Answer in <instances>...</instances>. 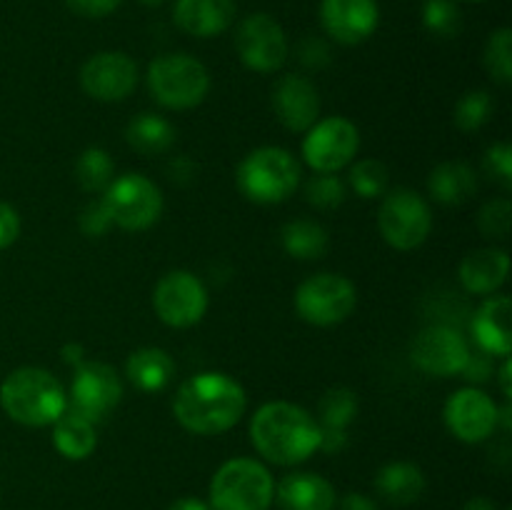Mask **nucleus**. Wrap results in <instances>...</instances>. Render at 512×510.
<instances>
[{
	"mask_svg": "<svg viewBox=\"0 0 512 510\" xmlns=\"http://www.w3.org/2000/svg\"><path fill=\"white\" fill-rule=\"evenodd\" d=\"M250 443L275 465L305 463L320 448V423L300 405L273 400L255 410Z\"/></svg>",
	"mask_w": 512,
	"mask_h": 510,
	"instance_id": "2",
	"label": "nucleus"
},
{
	"mask_svg": "<svg viewBox=\"0 0 512 510\" xmlns=\"http://www.w3.org/2000/svg\"><path fill=\"white\" fill-rule=\"evenodd\" d=\"M110 225H113V220H110V213L108 208H105L103 198L90 200L83 208V213H80V230H83L85 235H90V238L105 235L110 230Z\"/></svg>",
	"mask_w": 512,
	"mask_h": 510,
	"instance_id": "38",
	"label": "nucleus"
},
{
	"mask_svg": "<svg viewBox=\"0 0 512 510\" xmlns=\"http://www.w3.org/2000/svg\"><path fill=\"white\" fill-rule=\"evenodd\" d=\"M53 445L63 458L85 460L88 455H93L95 445H98L95 423H90L75 410L65 408V413L53 423Z\"/></svg>",
	"mask_w": 512,
	"mask_h": 510,
	"instance_id": "26",
	"label": "nucleus"
},
{
	"mask_svg": "<svg viewBox=\"0 0 512 510\" xmlns=\"http://www.w3.org/2000/svg\"><path fill=\"white\" fill-rule=\"evenodd\" d=\"M493 373V363H490V355L488 353H470L468 358V365L463 368L465 378L470 380V383H485L488 380V375Z\"/></svg>",
	"mask_w": 512,
	"mask_h": 510,
	"instance_id": "42",
	"label": "nucleus"
},
{
	"mask_svg": "<svg viewBox=\"0 0 512 510\" xmlns=\"http://www.w3.org/2000/svg\"><path fill=\"white\" fill-rule=\"evenodd\" d=\"M120 3L123 0H65V5L83 18H105L113 10H118Z\"/></svg>",
	"mask_w": 512,
	"mask_h": 510,
	"instance_id": "41",
	"label": "nucleus"
},
{
	"mask_svg": "<svg viewBox=\"0 0 512 510\" xmlns=\"http://www.w3.org/2000/svg\"><path fill=\"white\" fill-rule=\"evenodd\" d=\"M168 510H210V505L200 498H178Z\"/></svg>",
	"mask_w": 512,
	"mask_h": 510,
	"instance_id": "46",
	"label": "nucleus"
},
{
	"mask_svg": "<svg viewBox=\"0 0 512 510\" xmlns=\"http://www.w3.org/2000/svg\"><path fill=\"white\" fill-rule=\"evenodd\" d=\"M425 28L440 38H455L463 28V15L453 0H428L423 8Z\"/></svg>",
	"mask_w": 512,
	"mask_h": 510,
	"instance_id": "35",
	"label": "nucleus"
},
{
	"mask_svg": "<svg viewBox=\"0 0 512 510\" xmlns=\"http://www.w3.org/2000/svg\"><path fill=\"white\" fill-rule=\"evenodd\" d=\"M345 183L335 173H315L313 178L305 183V200L318 210H335L343 205Z\"/></svg>",
	"mask_w": 512,
	"mask_h": 510,
	"instance_id": "34",
	"label": "nucleus"
},
{
	"mask_svg": "<svg viewBox=\"0 0 512 510\" xmlns=\"http://www.w3.org/2000/svg\"><path fill=\"white\" fill-rule=\"evenodd\" d=\"M300 175L303 170L290 150L265 145V148L253 150L240 163L235 180H238L240 193L253 203L278 205L298 190Z\"/></svg>",
	"mask_w": 512,
	"mask_h": 510,
	"instance_id": "4",
	"label": "nucleus"
},
{
	"mask_svg": "<svg viewBox=\"0 0 512 510\" xmlns=\"http://www.w3.org/2000/svg\"><path fill=\"white\" fill-rule=\"evenodd\" d=\"M512 223V203L508 198H495L483 205L478 213V228L485 238L505 240L510 233Z\"/></svg>",
	"mask_w": 512,
	"mask_h": 510,
	"instance_id": "36",
	"label": "nucleus"
},
{
	"mask_svg": "<svg viewBox=\"0 0 512 510\" xmlns=\"http://www.w3.org/2000/svg\"><path fill=\"white\" fill-rule=\"evenodd\" d=\"M248 408L243 385L228 373L205 370L178 388L173 398V415L188 433L220 435L238 425Z\"/></svg>",
	"mask_w": 512,
	"mask_h": 510,
	"instance_id": "1",
	"label": "nucleus"
},
{
	"mask_svg": "<svg viewBox=\"0 0 512 510\" xmlns=\"http://www.w3.org/2000/svg\"><path fill=\"white\" fill-rule=\"evenodd\" d=\"M115 163L103 148H88L75 163V178H78L80 188L85 193H105L110 183H113Z\"/></svg>",
	"mask_w": 512,
	"mask_h": 510,
	"instance_id": "29",
	"label": "nucleus"
},
{
	"mask_svg": "<svg viewBox=\"0 0 512 510\" xmlns=\"http://www.w3.org/2000/svg\"><path fill=\"white\" fill-rule=\"evenodd\" d=\"M340 510H380L378 503L373 498L363 493H348L340 503Z\"/></svg>",
	"mask_w": 512,
	"mask_h": 510,
	"instance_id": "44",
	"label": "nucleus"
},
{
	"mask_svg": "<svg viewBox=\"0 0 512 510\" xmlns=\"http://www.w3.org/2000/svg\"><path fill=\"white\" fill-rule=\"evenodd\" d=\"M360 148V133L353 120L343 115L315 120L305 130L303 160L315 173H338L348 168Z\"/></svg>",
	"mask_w": 512,
	"mask_h": 510,
	"instance_id": "10",
	"label": "nucleus"
},
{
	"mask_svg": "<svg viewBox=\"0 0 512 510\" xmlns=\"http://www.w3.org/2000/svg\"><path fill=\"white\" fill-rule=\"evenodd\" d=\"M298 58L305 68H325L330 63V50L323 40L305 38L298 48Z\"/></svg>",
	"mask_w": 512,
	"mask_h": 510,
	"instance_id": "39",
	"label": "nucleus"
},
{
	"mask_svg": "<svg viewBox=\"0 0 512 510\" xmlns=\"http://www.w3.org/2000/svg\"><path fill=\"white\" fill-rule=\"evenodd\" d=\"M83 355H85L83 345H80V343H68L63 348V363L65 365H73V368H78V365L83 363Z\"/></svg>",
	"mask_w": 512,
	"mask_h": 510,
	"instance_id": "45",
	"label": "nucleus"
},
{
	"mask_svg": "<svg viewBox=\"0 0 512 510\" xmlns=\"http://www.w3.org/2000/svg\"><path fill=\"white\" fill-rule=\"evenodd\" d=\"M375 490L385 503L405 508L425 493V475L415 463L395 460V463L383 465L380 473L375 475Z\"/></svg>",
	"mask_w": 512,
	"mask_h": 510,
	"instance_id": "23",
	"label": "nucleus"
},
{
	"mask_svg": "<svg viewBox=\"0 0 512 510\" xmlns=\"http://www.w3.org/2000/svg\"><path fill=\"white\" fill-rule=\"evenodd\" d=\"M478 190V175L468 163H440L428 178V193L440 205H465Z\"/></svg>",
	"mask_w": 512,
	"mask_h": 510,
	"instance_id": "24",
	"label": "nucleus"
},
{
	"mask_svg": "<svg viewBox=\"0 0 512 510\" xmlns=\"http://www.w3.org/2000/svg\"><path fill=\"white\" fill-rule=\"evenodd\" d=\"M270 105L280 125L293 133H305L315 120H320V95L313 80L305 75H283L270 90Z\"/></svg>",
	"mask_w": 512,
	"mask_h": 510,
	"instance_id": "17",
	"label": "nucleus"
},
{
	"mask_svg": "<svg viewBox=\"0 0 512 510\" xmlns=\"http://www.w3.org/2000/svg\"><path fill=\"white\" fill-rule=\"evenodd\" d=\"M490 113H493V98H490L488 90H470L455 105V128L463 130V133H475L488 123Z\"/></svg>",
	"mask_w": 512,
	"mask_h": 510,
	"instance_id": "32",
	"label": "nucleus"
},
{
	"mask_svg": "<svg viewBox=\"0 0 512 510\" xmlns=\"http://www.w3.org/2000/svg\"><path fill=\"white\" fill-rule=\"evenodd\" d=\"M463 510H498V505H495L490 498H473L465 503Z\"/></svg>",
	"mask_w": 512,
	"mask_h": 510,
	"instance_id": "48",
	"label": "nucleus"
},
{
	"mask_svg": "<svg viewBox=\"0 0 512 510\" xmlns=\"http://www.w3.org/2000/svg\"><path fill=\"white\" fill-rule=\"evenodd\" d=\"M138 85V65L120 50H105L85 60L80 68V88L100 103H120Z\"/></svg>",
	"mask_w": 512,
	"mask_h": 510,
	"instance_id": "15",
	"label": "nucleus"
},
{
	"mask_svg": "<svg viewBox=\"0 0 512 510\" xmlns=\"http://www.w3.org/2000/svg\"><path fill=\"white\" fill-rule=\"evenodd\" d=\"M275 483L260 460L233 458L210 480V510H270Z\"/></svg>",
	"mask_w": 512,
	"mask_h": 510,
	"instance_id": "5",
	"label": "nucleus"
},
{
	"mask_svg": "<svg viewBox=\"0 0 512 510\" xmlns=\"http://www.w3.org/2000/svg\"><path fill=\"white\" fill-rule=\"evenodd\" d=\"M108 208L113 225L123 230H148L163 215V193L158 185L143 173H125L113 178V183L100 195Z\"/></svg>",
	"mask_w": 512,
	"mask_h": 510,
	"instance_id": "7",
	"label": "nucleus"
},
{
	"mask_svg": "<svg viewBox=\"0 0 512 510\" xmlns=\"http://www.w3.org/2000/svg\"><path fill=\"white\" fill-rule=\"evenodd\" d=\"M473 3H483V0H473Z\"/></svg>",
	"mask_w": 512,
	"mask_h": 510,
	"instance_id": "50",
	"label": "nucleus"
},
{
	"mask_svg": "<svg viewBox=\"0 0 512 510\" xmlns=\"http://www.w3.org/2000/svg\"><path fill=\"white\" fill-rule=\"evenodd\" d=\"M485 68L500 85L512 83V30L498 28L485 45Z\"/></svg>",
	"mask_w": 512,
	"mask_h": 510,
	"instance_id": "33",
	"label": "nucleus"
},
{
	"mask_svg": "<svg viewBox=\"0 0 512 510\" xmlns=\"http://www.w3.org/2000/svg\"><path fill=\"white\" fill-rule=\"evenodd\" d=\"M120 400H123V380L113 365L100 363V360H83L75 368L68 393L70 410L88 418L90 423H98L118 408Z\"/></svg>",
	"mask_w": 512,
	"mask_h": 510,
	"instance_id": "11",
	"label": "nucleus"
},
{
	"mask_svg": "<svg viewBox=\"0 0 512 510\" xmlns=\"http://www.w3.org/2000/svg\"><path fill=\"white\" fill-rule=\"evenodd\" d=\"M175 25L193 38H215L235 20V0H175Z\"/></svg>",
	"mask_w": 512,
	"mask_h": 510,
	"instance_id": "20",
	"label": "nucleus"
},
{
	"mask_svg": "<svg viewBox=\"0 0 512 510\" xmlns=\"http://www.w3.org/2000/svg\"><path fill=\"white\" fill-rule=\"evenodd\" d=\"M510 318H512L510 295H493V298H488L478 310H475L470 330H473L475 343H478L480 350L488 353L490 358H510V350H512Z\"/></svg>",
	"mask_w": 512,
	"mask_h": 510,
	"instance_id": "19",
	"label": "nucleus"
},
{
	"mask_svg": "<svg viewBox=\"0 0 512 510\" xmlns=\"http://www.w3.org/2000/svg\"><path fill=\"white\" fill-rule=\"evenodd\" d=\"M512 365H510V358H503V365H500V390H503L505 398L510 400L512 395V385H510V378H512Z\"/></svg>",
	"mask_w": 512,
	"mask_h": 510,
	"instance_id": "47",
	"label": "nucleus"
},
{
	"mask_svg": "<svg viewBox=\"0 0 512 510\" xmlns=\"http://www.w3.org/2000/svg\"><path fill=\"white\" fill-rule=\"evenodd\" d=\"M20 235V215L10 203L0 200V250L10 248Z\"/></svg>",
	"mask_w": 512,
	"mask_h": 510,
	"instance_id": "40",
	"label": "nucleus"
},
{
	"mask_svg": "<svg viewBox=\"0 0 512 510\" xmlns=\"http://www.w3.org/2000/svg\"><path fill=\"white\" fill-rule=\"evenodd\" d=\"M145 3H160V0H145Z\"/></svg>",
	"mask_w": 512,
	"mask_h": 510,
	"instance_id": "49",
	"label": "nucleus"
},
{
	"mask_svg": "<svg viewBox=\"0 0 512 510\" xmlns=\"http://www.w3.org/2000/svg\"><path fill=\"white\" fill-rule=\"evenodd\" d=\"M358 290L353 280L340 273H318L300 283L295 293V310L300 318L318 328H330L353 315Z\"/></svg>",
	"mask_w": 512,
	"mask_h": 510,
	"instance_id": "9",
	"label": "nucleus"
},
{
	"mask_svg": "<svg viewBox=\"0 0 512 510\" xmlns=\"http://www.w3.org/2000/svg\"><path fill=\"white\" fill-rule=\"evenodd\" d=\"M235 50L245 68L265 75L283 68L290 45L283 25L273 15L253 13L235 30Z\"/></svg>",
	"mask_w": 512,
	"mask_h": 510,
	"instance_id": "12",
	"label": "nucleus"
},
{
	"mask_svg": "<svg viewBox=\"0 0 512 510\" xmlns=\"http://www.w3.org/2000/svg\"><path fill=\"white\" fill-rule=\"evenodd\" d=\"M0 405L15 423L43 428V425H53L65 413L68 393L53 373L25 365L5 375L0 385Z\"/></svg>",
	"mask_w": 512,
	"mask_h": 510,
	"instance_id": "3",
	"label": "nucleus"
},
{
	"mask_svg": "<svg viewBox=\"0 0 512 510\" xmlns=\"http://www.w3.org/2000/svg\"><path fill=\"white\" fill-rule=\"evenodd\" d=\"M510 258L500 248L473 250L460 263V283L473 295H493L508 280Z\"/></svg>",
	"mask_w": 512,
	"mask_h": 510,
	"instance_id": "21",
	"label": "nucleus"
},
{
	"mask_svg": "<svg viewBox=\"0 0 512 510\" xmlns=\"http://www.w3.org/2000/svg\"><path fill=\"white\" fill-rule=\"evenodd\" d=\"M125 375L143 393H158L175 375V363L163 348H138L125 360Z\"/></svg>",
	"mask_w": 512,
	"mask_h": 510,
	"instance_id": "25",
	"label": "nucleus"
},
{
	"mask_svg": "<svg viewBox=\"0 0 512 510\" xmlns=\"http://www.w3.org/2000/svg\"><path fill=\"white\" fill-rule=\"evenodd\" d=\"M283 510H333L335 488L318 473H290L275 488Z\"/></svg>",
	"mask_w": 512,
	"mask_h": 510,
	"instance_id": "22",
	"label": "nucleus"
},
{
	"mask_svg": "<svg viewBox=\"0 0 512 510\" xmlns=\"http://www.w3.org/2000/svg\"><path fill=\"white\" fill-rule=\"evenodd\" d=\"M358 415V398L350 388H333L320 398L318 423L323 428L345 430Z\"/></svg>",
	"mask_w": 512,
	"mask_h": 510,
	"instance_id": "30",
	"label": "nucleus"
},
{
	"mask_svg": "<svg viewBox=\"0 0 512 510\" xmlns=\"http://www.w3.org/2000/svg\"><path fill=\"white\" fill-rule=\"evenodd\" d=\"M378 228L390 248H420L433 230V213H430L428 200L410 188L388 190L378 208Z\"/></svg>",
	"mask_w": 512,
	"mask_h": 510,
	"instance_id": "8",
	"label": "nucleus"
},
{
	"mask_svg": "<svg viewBox=\"0 0 512 510\" xmlns=\"http://www.w3.org/2000/svg\"><path fill=\"white\" fill-rule=\"evenodd\" d=\"M485 170L490 173V178H495L500 185L510 188L512 185V148H510V143H495L493 148H488V153H485Z\"/></svg>",
	"mask_w": 512,
	"mask_h": 510,
	"instance_id": "37",
	"label": "nucleus"
},
{
	"mask_svg": "<svg viewBox=\"0 0 512 510\" xmlns=\"http://www.w3.org/2000/svg\"><path fill=\"white\" fill-rule=\"evenodd\" d=\"M350 188L360 195V198H380V195L388 193L390 185V170L388 165L380 163L375 158L358 160V163H350Z\"/></svg>",
	"mask_w": 512,
	"mask_h": 510,
	"instance_id": "31",
	"label": "nucleus"
},
{
	"mask_svg": "<svg viewBox=\"0 0 512 510\" xmlns=\"http://www.w3.org/2000/svg\"><path fill=\"white\" fill-rule=\"evenodd\" d=\"M280 240H283L285 253L293 255L298 260H318L328 253V230L320 223L308 218L290 220L280 230Z\"/></svg>",
	"mask_w": 512,
	"mask_h": 510,
	"instance_id": "28",
	"label": "nucleus"
},
{
	"mask_svg": "<svg viewBox=\"0 0 512 510\" xmlns=\"http://www.w3.org/2000/svg\"><path fill=\"white\" fill-rule=\"evenodd\" d=\"M148 88L155 103L168 110H190L210 90L208 68L188 53H168L148 65Z\"/></svg>",
	"mask_w": 512,
	"mask_h": 510,
	"instance_id": "6",
	"label": "nucleus"
},
{
	"mask_svg": "<svg viewBox=\"0 0 512 510\" xmlns=\"http://www.w3.org/2000/svg\"><path fill=\"white\" fill-rule=\"evenodd\" d=\"M345 445H348V435H345V430L323 428V425H320V448L318 450H325V453H338V450H343Z\"/></svg>",
	"mask_w": 512,
	"mask_h": 510,
	"instance_id": "43",
	"label": "nucleus"
},
{
	"mask_svg": "<svg viewBox=\"0 0 512 510\" xmlns=\"http://www.w3.org/2000/svg\"><path fill=\"white\" fill-rule=\"evenodd\" d=\"M380 10L375 0H323L320 23L340 45H360L375 33Z\"/></svg>",
	"mask_w": 512,
	"mask_h": 510,
	"instance_id": "18",
	"label": "nucleus"
},
{
	"mask_svg": "<svg viewBox=\"0 0 512 510\" xmlns=\"http://www.w3.org/2000/svg\"><path fill=\"white\" fill-rule=\"evenodd\" d=\"M125 140L140 155L168 153L175 143V128L170 120L155 113H138L125 128Z\"/></svg>",
	"mask_w": 512,
	"mask_h": 510,
	"instance_id": "27",
	"label": "nucleus"
},
{
	"mask_svg": "<svg viewBox=\"0 0 512 510\" xmlns=\"http://www.w3.org/2000/svg\"><path fill=\"white\" fill-rule=\"evenodd\" d=\"M208 288L188 270H170L153 290V308L170 328H190L208 310Z\"/></svg>",
	"mask_w": 512,
	"mask_h": 510,
	"instance_id": "13",
	"label": "nucleus"
},
{
	"mask_svg": "<svg viewBox=\"0 0 512 510\" xmlns=\"http://www.w3.org/2000/svg\"><path fill=\"white\" fill-rule=\"evenodd\" d=\"M443 415L450 433L463 443H483L498 430V403L473 385L450 395Z\"/></svg>",
	"mask_w": 512,
	"mask_h": 510,
	"instance_id": "16",
	"label": "nucleus"
},
{
	"mask_svg": "<svg viewBox=\"0 0 512 510\" xmlns=\"http://www.w3.org/2000/svg\"><path fill=\"white\" fill-rule=\"evenodd\" d=\"M468 340L448 325H428L410 343V360L423 373L435 378L460 375L468 365Z\"/></svg>",
	"mask_w": 512,
	"mask_h": 510,
	"instance_id": "14",
	"label": "nucleus"
}]
</instances>
